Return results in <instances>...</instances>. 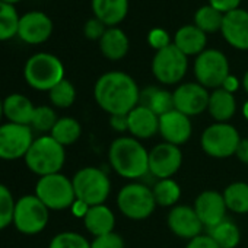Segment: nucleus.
Instances as JSON below:
<instances>
[{
    "label": "nucleus",
    "mask_w": 248,
    "mask_h": 248,
    "mask_svg": "<svg viewBox=\"0 0 248 248\" xmlns=\"http://www.w3.org/2000/svg\"><path fill=\"white\" fill-rule=\"evenodd\" d=\"M96 104L109 115L129 114L140 102V89L136 80L124 72H107L93 86Z\"/></svg>",
    "instance_id": "f257e3e1"
},
{
    "label": "nucleus",
    "mask_w": 248,
    "mask_h": 248,
    "mask_svg": "<svg viewBox=\"0 0 248 248\" xmlns=\"http://www.w3.org/2000/svg\"><path fill=\"white\" fill-rule=\"evenodd\" d=\"M108 161L120 177L127 180H139L149 172V152L135 138L115 139L109 145Z\"/></svg>",
    "instance_id": "f03ea898"
},
{
    "label": "nucleus",
    "mask_w": 248,
    "mask_h": 248,
    "mask_svg": "<svg viewBox=\"0 0 248 248\" xmlns=\"http://www.w3.org/2000/svg\"><path fill=\"white\" fill-rule=\"evenodd\" d=\"M24 161L30 171L46 177L60 172L66 162V151L50 135H43L34 139Z\"/></svg>",
    "instance_id": "7ed1b4c3"
},
{
    "label": "nucleus",
    "mask_w": 248,
    "mask_h": 248,
    "mask_svg": "<svg viewBox=\"0 0 248 248\" xmlns=\"http://www.w3.org/2000/svg\"><path fill=\"white\" fill-rule=\"evenodd\" d=\"M24 78L32 89L48 92L64 79V66L54 54L37 53L27 60Z\"/></svg>",
    "instance_id": "20e7f679"
},
{
    "label": "nucleus",
    "mask_w": 248,
    "mask_h": 248,
    "mask_svg": "<svg viewBox=\"0 0 248 248\" xmlns=\"http://www.w3.org/2000/svg\"><path fill=\"white\" fill-rule=\"evenodd\" d=\"M73 188L76 200H80L91 206L104 204L111 191L109 178L104 171L95 167H85L79 170L73 178Z\"/></svg>",
    "instance_id": "39448f33"
},
{
    "label": "nucleus",
    "mask_w": 248,
    "mask_h": 248,
    "mask_svg": "<svg viewBox=\"0 0 248 248\" xmlns=\"http://www.w3.org/2000/svg\"><path fill=\"white\" fill-rule=\"evenodd\" d=\"M35 196L48 207V210L70 209L76 202L72 180L60 172L40 177L35 184Z\"/></svg>",
    "instance_id": "423d86ee"
},
{
    "label": "nucleus",
    "mask_w": 248,
    "mask_h": 248,
    "mask_svg": "<svg viewBox=\"0 0 248 248\" xmlns=\"http://www.w3.org/2000/svg\"><path fill=\"white\" fill-rule=\"evenodd\" d=\"M117 207L129 219L143 220L155 212L156 202L152 188L140 183H130L118 191Z\"/></svg>",
    "instance_id": "0eeeda50"
},
{
    "label": "nucleus",
    "mask_w": 248,
    "mask_h": 248,
    "mask_svg": "<svg viewBox=\"0 0 248 248\" xmlns=\"http://www.w3.org/2000/svg\"><path fill=\"white\" fill-rule=\"evenodd\" d=\"M50 210L35 196L27 194L16 200L14 212V226L24 235H37L43 232L48 223Z\"/></svg>",
    "instance_id": "6e6552de"
},
{
    "label": "nucleus",
    "mask_w": 248,
    "mask_h": 248,
    "mask_svg": "<svg viewBox=\"0 0 248 248\" xmlns=\"http://www.w3.org/2000/svg\"><path fill=\"white\" fill-rule=\"evenodd\" d=\"M241 136L229 123H213L204 129L200 145L206 155L216 159H226L235 155Z\"/></svg>",
    "instance_id": "1a4fd4ad"
},
{
    "label": "nucleus",
    "mask_w": 248,
    "mask_h": 248,
    "mask_svg": "<svg viewBox=\"0 0 248 248\" xmlns=\"http://www.w3.org/2000/svg\"><path fill=\"white\" fill-rule=\"evenodd\" d=\"M229 75V62L220 50L206 48L194 60L196 80L206 89L222 88Z\"/></svg>",
    "instance_id": "9d476101"
},
{
    "label": "nucleus",
    "mask_w": 248,
    "mask_h": 248,
    "mask_svg": "<svg viewBox=\"0 0 248 248\" xmlns=\"http://www.w3.org/2000/svg\"><path fill=\"white\" fill-rule=\"evenodd\" d=\"M188 69V57L174 44L155 53L152 59V73L164 85H175L183 80Z\"/></svg>",
    "instance_id": "9b49d317"
},
{
    "label": "nucleus",
    "mask_w": 248,
    "mask_h": 248,
    "mask_svg": "<svg viewBox=\"0 0 248 248\" xmlns=\"http://www.w3.org/2000/svg\"><path fill=\"white\" fill-rule=\"evenodd\" d=\"M34 142L31 126L15 123L0 124V159L16 161L24 159Z\"/></svg>",
    "instance_id": "f8f14e48"
},
{
    "label": "nucleus",
    "mask_w": 248,
    "mask_h": 248,
    "mask_svg": "<svg viewBox=\"0 0 248 248\" xmlns=\"http://www.w3.org/2000/svg\"><path fill=\"white\" fill-rule=\"evenodd\" d=\"M183 165V154L180 146L171 143H159L149 152V174L156 180L171 178Z\"/></svg>",
    "instance_id": "ddd939ff"
},
{
    "label": "nucleus",
    "mask_w": 248,
    "mask_h": 248,
    "mask_svg": "<svg viewBox=\"0 0 248 248\" xmlns=\"http://www.w3.org/2000/svg\"><path fill=\"white\" fill-rule=\"evenodd\" d=\"M172 96L175 109L186 114L187 117H193L207 109L210 93L200 83L187 82L178 85L172 92Z\"/></svg>",
    "instance_id": "4468645a"
},
{
    "label": "nucleus",
    "mask_w": 248,
    "mask_h": 248,
    "mask_svg": "<svg viewBox=\"0 0 248 248\" xmlns=\"http://www.w3.org/2000/svg\"><path fill=\"white\" fill-rule=\"evenodd\" d=\"M53 28V21L47 14L41 11H31L19 18L18 37L27 44L38 46L51 37Z\"/></svg>",
    "instance_id": "2eb2a0df"
},
{
    "label": "nucleus",
    "mask_w": 248,
    "mask_h": 248,
    "mask_svg": "<svg viewBox=\"0 0 248 248\" xmlns=\"http://www.w3.org/2000/svg\"><path fill=\"white\" fill-rule=\"evenodd\" d=\"M194 210L203 226L207 229L216 226L226 217V204L223 200V194L215 190H206L196 197Z\"/></svg>",
    "instance_id": "dca6fc26"
},
{
    "label": "nucleus",
    "mask_w": 248,
    "mask_h": 248,
    "mask_svg": "<svg viewBox=\"0 0 248 248\" xmlns=\"http://www.w3.org/2000/svg\"><path fill=\"white\" fill-rule=\"evenodd\" d=\"M167 223L170 231L177 235L178 238L191 241L193 238L202 235L203 225L194 210V207L190 206H174L167 217Z\"/></svg>",
    "instance_id": "f3484780"
},
{
    "label": "nucleus",
    "mask_w": 248,
    "mask_h": 248,
    "mask_svg": "<svg viewBox=\"0 0 248 248\" xmlns=\"http://www.w3.org/2000/svg\"><path fill=\"white\" fill-rule=\"evenodd\" d=\"M193 126L190 117L172 109L159 117V135L167 143L181 146L191 138Z\"/></svg>",
    "instance_id": "a211bd4d"
},
{
    "label": "nucleus",
    "mask_w": 248,
    "mask_h": 248,
    "mask_svg": "<svg viewBox=\"0 0 248 248\" xmlns=\"http://www.w3.org/2000/svg\"><path fill=\"white\" fill-rule=\"evenodd\" d=\"M220 32L231 47L241 51L248 50V11L238 8L225 14Z\"/></svg>",
    "instance_id": "6ab92c4d"
},
{
    "label": "nucleus",
    "mask_w": 248,
    "mask_h": 248,
    "mask_svg": "<svg viewBox=\"0 0 248 248\" xmlns=\"http://www.w3.org/2000/svg\"><path fill=\"white\" fill-rule=\"evenodd\" d=\"M129 132L135 139H151L159 133V117L148 107L138 105L127 114Z\"/></svg>",
    "instance_id": "aec40b11"
},
{
    "label": "nucleus",
    "mask_w": 248,
    "mask_h": 248,
    "mask_svg": "<svg viewBox=\"0 0 248 248\" xmlns=\"http://www.w3.org/2000/svg\"><path fill=\"white\" fill-rule=\"evenodd\" d=\"M34 111L35 105L22 93H11L3 99V114L9 123L31 126Z\"/></svg>",
    "instance_id": "412c9836"
},
{
    "label": "nucleus",
    "mask_w": 248,
    "mask_h": 248,
    "mask_svg": "<svg viewBox=\"0 0 248 248\" xmlns=\"http://www.w3.org/2000/svg\"><path fill=\"white\" fill-rule=\"evenodd\" d=\"M172 44L187 57H190V56L197 57L200 53H203L206 50L207 34H204L202 30H199L194 24L184 25L175 32Z\"/></svg>",
    "instance_id": "4be33fe9"
},
{
    "label": "nucleus",
    "mask_w": 248,
    "mask_h": 248,
    "mask_svg": "<svg viewBox=\"0 0 248 248\" xmlns=\"http://www.w3.org/2000/svg\"><path fill=\"white\" fill-rule=\"evenodd\" d=\"M91 5L95 18L108 28L117 27L129 14V0H92Z\"/></svg>",
    "instance_id": "5701e85b"
},
{
    "label": "nucleus",
    "mask_w": 248,
    "mask_h": 248,
    "mask_svg": "<svg viewBox=\"0 0 248 248\" xmlns=\"http://www.w3.org/2000/svg\"><path fill=\"white\" fill-rule=\"evenodd\" d=\"M98 43L102 56L111 62L124 59L130 50V40L127 34L117 27L108 28Z\"/></svg>",
    "instance_id": "b1692460"
},
{
    "label": "nucleus",
    "mask_w": 248,
    "mask_h": 248,
    "mask_svg": "<svg viewBox=\"0 0 248 248\" xmlns=\"http://www.w3.org/2000/svg\"><path fill=\"white\" fill-rule=\"evenodd\" d=\"M83 225L89 233L93 236L105 235L109 232H114L115 225V216L109 207L105 204L91 206L83 217Z\"/></svg>",
    "instance_id": "393cba45"
},
{
    "label": "nucleus",
    "mask_w": 248,
    "mask_h": 248,
    "mask_svg": "<svg viewBox=\"0 0 248 248\" xmlns=\"http://www.w3.org/2000/svg\"><path fill=\"white\" fill-rule=\"evenodd\" d=\"M207 111L216 123H228L236 112L235 95L226 92L222 88L213 89V92L209 96Z\"/></svg>",
    "instance_id": "a878e982"
},
{
    "label": "nucleus",
    "mask_w": 248,
    "mask_h": 248,
    "mask_svg": "<svg viewBox=\"0 0 248 248\" xmlns=\"http://www.w3.org/2000/svg\"><path fill=\"white\" fill-rule=\"evenodd\" d=\"M139 104L151 108L158 117L175 109L172 93L165 89L156 88V86H151V88H146L145 91H142Z\"/></svg>",
    "instance_id": "bb28decb"
},
{
    "label": "nucleus",
    "mask_w": 248,
    "mask_h": 248,
    "mask_svg": "<svg viewBox=\"0 0 248 248\" xmlns=\"http://www.w3.org/2000/svg\"><path fill=\"white\" fill-rule=\"evenodd\" d=\"M80 135H82V126L73 117H60L54 124L53 130L50 132V136L64 148L76 143Z\"/></svg>",
    "instance_id": "cd10ccee"
},
{
    "label": "nucleus",
    "mask_w": 248,
    "mask_h": 248,
    "mask_svg": "<svg viewBox=\"0 0 248 248\" xmlns=\"http://www.w3.org/2000/svg\"><path fill=\"white\" fill-rule=\"evenodd\" d=\"M222 194L228 210L238 215L248 213V183H232L223 190Z\"/></svg>",
    "instance_id": "c85d7f7f"
},
{
    "label": "nucleus",
    "mask_w": 248,
    "mask_h": 248,
    "mask_svg": "<svg viewBox=\"0 0 248 248\" xmlns=\"http://www.w3.org/2000/svg\"><path fill=\"white\" fill-rule=\"evenodd\" d=\"M207 235L216 242L219 248H235L241 241L239 228L232 220H222L216 226L207 229Z\"/></svg>",
    "instance_id": "c756f323"
},
{
    "label": "nucleus",
    "mask_w": 248,
    "mask_h": 248,
    "mask_svg": "<svg viewBox=\"0 0 248 248\" xmlns=\"http://www.w3.org/2000/svg\"><path fill=\"white\" fill-rule=\"evenodd\" d=\"M152 193L156 206H162V207H171V206L174 207L181 197L180 184L172 178L156 180V183L152 187Z\"/></svg>",
    "instance_id": "7c9ffc66"
},
{
    "label": "nucleus",
    "mask_w": 248,
    "mask_h": 248,
    "mask_svg": "<svg viewBox=\"0 0 248 248\" xmlns=\"http://www.w3.org/2000/svg\"><path fill=\"white\" fill-rule=\"evenodd\" d=\"M223 14L215 9L210 5H204L199 8L194 14V25L202 30L204 34H215L222 30Z\"/></svg>",
    "instance_id": "2f4dec72"
},
{
    "label": "nucleus",
    "mask_w": 248,
    "mask_h": 248,
    "mask_svg": "<svg viewBox=\"0 0 248 248\" xmlns=\"http://www.w3.org/2000/svg\"><path fill=\"white\" fill-rule=\"evenodd\" d=\"M19 18L15 5L0 0V41H8L18 35Z\"/></svg>",
    "instance_id": "473e14b6"
},
{
    "label": "nucleus",
    "mask_w": 248,
    "mask_h": 248,
    "mask_svg": "<svg viewBox=\"0 0 248 248\" xmlns=\"http://www.w3.org/2000/svg\"><path fill=\"white\" fill-rule=\"evenodd\" d=\"M48 98H50V102L53 107L69 108L76 101V89H75L73 83L64 78L53 89L48 91Z\"/></svg>",
    "instance_id": "72a5a7b5"
},
{
    "label": "nucleus",
    "mask_w": 248,
    "mask_h": 248,
    "mask_svg": "<svg viewBox=\"0 0 248 248\" xmlns=\"http://www.w3.org/2000/svg\"><path fill=\"white\" fill-rule=\"evenodd\" d=\"M59 117L54 111V108L48 105H40L35 107L32 120H31V129L37 130L40 133H48L53 130L54 124L57 123Z\"/></svg>",
    "instance_id": "f704fd0d"
},
{
    "label": "nucleus",
    "mask_w": 248,
    "mask_h": 248,
    "mask_svg": "<svg viewBox=\"0 0 248 248\" xmlns=\"http://www.w3.org/2000/svg\"><path fill=\"white\" fill-rule=\"evenodd\" d=\"M15 204L16 200L9 187L0 183V231L14 223Z\"/></svg>",
    "instance_id": "c9c22d12"
},
{
    "label": "nucleus",
    "mask_w": 248,
    "mask_h": 248,
    "mask_svg": "<svg viewBox=\"0 0 248 248\" xmlns=\"http://www.w3.org/2000/svg\"><path fill=\"white\" fill-rule=\"evenodd\" d=\"M48 248H91V242L78 232L66 231L57 233L50 241Z\"/></svg>",
    "instance_id": "e433bc0d"
},
{
    "label": "nucleus",
    "mask_w": 248,
    "mask_h": 248,
    "mask_svg": "<svg viewBox=\"0 0 248 248\" xmlns=\"http://www.w3.org/2000/svg\"><path fill=\"white\" fill-rule=\"evenodd\" d=\"M124 239L120 233L117 232H109L105 235L95 236L93 241L91 242V248H124Z\"/></svg>",
    "instance_id": "4c0bfd02"
},
{
    "label": "nucleus",
    "mask_w": 248,
    "mask_h": 248,
    "mask_svg": "<svg viewBox=\"0 0 248 248\" xmlns=\"http://www.w3.org/2000/svg\"><path fill=\"white\" fill-rule=\"evenodd\" d=\"M108 30V27L101 22L98 18H91L85 22V27H83V34L88 40H92V41H99L102 38V35L105 34V31Z\"/></svg>",
    "instance_id": "58836bf2"
},
{
    "label": "nucleus",
    "mask_w": 248,
    "mask_h": 248,
    "mask_svg": "<svg viewBox=\"0 0 248 248\" xmlns=\"http://www.w3.org/2000/svg\"><path fill=\"white\" fill-rule=\"evenodd\" d=\"M148 43L156 51L168 47L170 44H172L171 43V38H170V34L165 30H162V28H154V30H151L149 34H148Z\"/></svg>",
    "instance_id": "ea45409f"
},
{
    "label": "nucleus",
    "mask_w": 248,
    "mask_h": 248,
    "mask_svg": "<svg viewBox=\"0 0 248 248\" xmlns=\"http://www.w3.org/2000/svg\"><path fill=\"white\" fill-rule=\"evenodd\" d=\"M209 5L225 15L238 9L241 5V0H209Z\"/></svg>",
    "instance_id": "a19ab883"
},
{
    "label": "nucleus",
    "mask_w": 248,
    "mask_h": 248,
    "mask_svg": "<svg viewBox=\"0 0 248 248\" xmlns=\"http://www.w3.org/2000/svg\"><path fill=\"white\" fill-rule=\"evenodd\" d=\"M186 248H219L209 235H199L187 242Z\"/></svg>",
    "instance_id": "79ce46f5"
},
{
    "label": "nucleus",
    "mask_w": 248,
    "mask_h": 248,
    "mask_svg": "<svg viewBox=\"0 0 248 248\" xmlns=\"http://www.w3.org/2000/svg\"><path fill=\"white\" fill-rule=\"evenodd\" d=\"M109 126L115 130V132H129V121H127V114L123 115H109Z\"/></svg>",
    "instance_id": "37998d69"
},
{
    "label": "nucleus",
    "mask_w": 248,
    "mask_h": 248,
    "mask_svg": "<svg viewBox=\"0 0 248 248\" xmlns=\"http://www.w3.org/2000/svg\"><path fill=\"white\" fill-rule=\"evenodd\" d=\"M235 156L238 158L239 162H242L244 165H248V139H241L238 149L235 152Z\"/></svg>",
    "instance_id": "c03bdc74"
},
{
    "label": "nucleus",
    "mask_w": 248,
    "mask_h": 248,
    "mask_svg": "<svg viewBox=\"0 0 248 248\" xmlns=\"http://www.w3.org/2000/svg\"><path fill=\"white\" fill-rule=\"evenodd\" d=\"M239 86H241V82H239L235 76L229 75V76L225 79V82H223V85H222V89H225V91L229 92V93H235V92L238 91Z\"/></svg>",
    "instance_id": "a18cd8bd"
},
{
    "label": "nucleus",
    "mask_w": 248,
    "mask_h": 248,
    "mask_svg": "<svg viewBox=\"0 0 248 248\" xmlns=\"http://www.w3.org/2000/svg\"><path fill=\"white\" fill-rule=\"evenodd\" d=\"M70 209H72V213H73L75 216H78V217H82V219H83V217H85V215H86V212H88V209H89V206H88L86 203L80 202V200H76Z\"/></svg>",
    "instance_id": "49530a36"
},
{
    "label": "nucleus",
    "mask_w": 248,
    "mask_h": 248,
    "mask_svg": "<svg viewBox=\"0 0 248 248\" xmlns=\"http://www.w3.org/2000/svg\"><path fill=\"white\" fill-rule=\"evenodd\" d=\"M241 85H242L244 91H245L247 95H248V70L245 72V75H244V78H242V80H241Z\"/></svg>",
    "instance_id": "de8ad7c7"
},
{
    "label": "nucleus",
    "mask_w": 248,
    "mask_h": 248,
    "mask_svg": "<svg viewBox=\"0 0 248 248\" xmlns=\"http://www.w3.org/2000/svg\"><path fill=\"white\" fill-rule=\"evenodd\" d=\"M242 114H244V117H245V120L248 121V99L244 102V105H242Z\"/></svg>",
    "instance_id": "09e8293b"
},
{
    "label": "nucleus",
    "mask_w": 248,
    "mask_h": 248,
    "mask_svg": "<svg viewBox=\"0 0 248 248\" xmlns=\"http://www.w3.org/2000/svg\"><path fill=\"white\" fill-rule=\"evenodd\" d=\"M3 115H5V114H3V101L0 99V120H2Z\"/></svg>",
    "instance_id": "8fccbe9b"
},
{
    "label": "nucleus",
    "mask_w": 248,
    "mask_h": 248,
    "mask_svg": "<svg viewBox=\"0 0 248 248\" xmlns=\"http://www.w3.org/2000/svg\"><path fill=\"white\" fill-rule=\"evenodd\" d=\"M2 2H6V3H11V5H15V3L21 2V0H2Z\"/></svg>",
    "instance_id": "3c124183"
}]
</instances>
